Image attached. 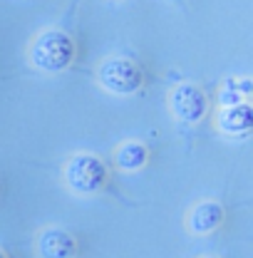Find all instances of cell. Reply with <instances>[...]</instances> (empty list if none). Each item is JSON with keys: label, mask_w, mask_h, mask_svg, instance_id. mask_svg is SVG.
<instances>
[{"label": "cell", "mask_w": 253, "mask_h": 258, "mask_svg": "<svg viewBox=\"0 0 253 258\" xmlns=\"http://www.w3.org/2000/svg\"><path fill=\"white\" fill-rule=\"evenodd\" d=\"M169 109L179 122L196 124L209 114V97L194 82H179L169 92Z\"/></svg>", "instance_id": "cell-4"}, {"label": "cell", "mask_w": 253, "mask_h": 258, "mask_svg": "<svg viewBox=\"0 0 253 258\" xmlns=\"http://www.w3.org/2000/svg\"><path fill=\"white\" fill-rule=\"evenodd\" d=\"M253 92V82L248 77L243 80H226L221 85V92H219V104L221 107H231V104H238V102H246Z\"/></svg>", "instance_id": "cell-9"}, {"label": "cell", "mask_w": 253, "mask_h": 258, "mask_svg": "<svg viewBox=\"0 0 253 258\" xmlns=\"http://www.w3.org/2000/svg\"><path fill=\"white\" fill-rule=\"evenodd\" d=\"M35 253L37 258H77L80 246L67 228L45 226L35 236Z\"/></svg>", "instance_id": "cell-5"}, {"label": "cell", "mask_w": 253, "mask_h": 258, "mask_svg": "<svg viewBox=\"0 0 253 258\" xmlns=\"http://www.w3.org/2000/svg\"><path fill=\"white\" fill-rule=\"evenodd\" d=\"M149 164V147L144 142H122L114 149V166L119 171H139Z\"/></svg>", "instance_id": "cell-8"}, {"label": "cell", "mask_w": 253, "mask_h": 258, "mask_svg": "<svg viewBox=\"0 0 253 258\" xmlns=\"http://www.w3.org/2000/svg\"><path fill=\"white\" fill-rule=\"evenodd\" d=\"M0 258H10V256H8V253H5V251H3V248H0Z\"/></svg>", "instance_id": "cell-10"}, {"label": "cell", "mask_w": 253, "mask_h": 258, "mask_svg": "<svg viewBox=\"0 0 253 258\" xmlns=\"http://www.w3.org/2000/svg\"><path fill=\"white\" fill-rule=\"evenodd\" d=\"M62 181L75 196H95L107 186L109 169L97 154L80 152V154H72L65 161Z\"/></svg>", "instance_id": "cell-2"}, {"label": "cell", "mask_w": 253, "mask_h": 258, "mask_svg": "<svg viewBox=\"0 0 253 258\" xmlns=\"http://www.w3.org/2000/svg\"><path fill=\"white\" fill-rule=\"evenodd\" d=\"M75 55H77L75 40L65 30H57V28L42 30L32 40L30 50H28L30 64L40 72H47V75L65 72L75 62Z\"/></svg>", "instance_id": "cell-1"}, {"label": "cell", "mask_w": 253, "mask_h": 258, "mask_svg": "<svg viewBox=\"0 0 253 258\" xmlns=\"http://www.w3.org/2000/svg\"><path fill=\"white\" fill-rule=\"evenodd\" d=\"M223 221H226V211L221 204L214 199H204V201H196L186 211L184 226L191 236H211L221 228Z\"/></svg>", "instance_id": "cell-6"}, {"label": "cell", "mask_w": 253, "mask_h": 258, "mask_svg": "<svg viewBox=\"0 0 253 258\" xmlns=\"http://www.w3.org/2000/svg\"><path fill=\"white\" fill-rule=\"evenodd\" d=\"M216 129L223 137L231 139H243L253 129V107L251 102H238L231 107H221L216 114Z\"/></svg>", "instance_id": "cell-7"}, {"label": "cell", "mask_w": 253, "mask_h": 258, "mask_svg": "<svg viewBox=\"0 0 253 258\" xmlns=\"http://www.w3.org/2000/svg\"><path fill=\"white\" fill-rule=\"evenodd\" d=\"M97 82L102 90L119 97H129L142 90L144 72L129 57H107L97 67Z\"/></svg>", "instance_id": "cell-3"}, {"label": "cell", "mask_w": 253, "mask_h": 258, "mask_svg": "<svg viewBox=\"0 0 253 258\" xmlns=\"http://www.w3.org/2000/svg\"><path fill=\"white\" fill-rule=\"evenodd\" d=\"M201 258H219V256H201Z\"/></svg>", "instance_id": "cell-11"}]
</instances>
